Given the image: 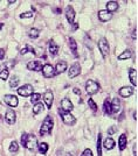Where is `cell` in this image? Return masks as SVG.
<instances>
[{"label":"cell","mask_w":138,"mask_h":156,"mask_svg":"<svg viewBox=\"0 0 138 156\" xmlns=\"http://www.w3.org/2000/svg\"><path fill=\"white\" fill-rule=\"evenodd\" d=\"M98 17H100L101 21L105 22V21H109V20L111 19L112 14L111 13H109L108 11H100V12H98Z\"/></svg>","instance_id":"15"},{"label":"cell","mask_w":138,"mask_h":156,"mask_svg":"<svg viewBox=\"0 0 138 156\" xmlns=\"http://www.w3.org/2000/svg\"><path fill=\"white\" fill-rule=\"evenodd\" d=\"M117 8H118V2L117 1H108L107 2V9L105 11H108L109 13L115 12Z\"/></svg>","instance_id":"21"},{"label":"cell","mask_w":138,"mask_h":156,"mask_svg":"<svg viewBox=\"0 0 138 156\" xmlns=\"http://www.w3.org/2000/svg\"><path fill=\"white\" fill-rule=\"evenodd\" d=\"M43 99H44V103L47 105V107L48 108H51L53 105V100H54V95H53V92L52 91H46V93L43 95Z\"/></svg>","instance_id":"14"},{"label":"cell","mask_w":138,"mask_h":156,"mask_svg":"<svg viewBox=\"0 0 138 156\" xmlns=\"http://www.w3.org/2000/svg\"><path fill=\"white\" fill-rule=\"evenodd\" d=\"M129 78H130L131 84L135 85V86H137V70L130 69L129 70Z\"/></svg>","instance_id":"19"},{"label":"cell","mask_w":138,"mask_h":156,"mask_svg":"<svg viewBox=\"0 0 138 156\" xmlns=\"http://www.w3.org/2000/svg\"><path fill=\"white\" fill-rule=\"evenodd\" d=\"M98 90H100V85L96 83L95 80H88L86 83V91L88 95H95L98 92Z\"/></svg>","instance_id":"2"},{"label":"cell","mask_w":138,"mask_h":156,"mask_svg":"<svg viewBox=\"0 0 138 156\" xmlns=\"http://www.w3.org/2000/svg\"><path fill=\"white\" fill-rule=\"evenodd\" d=\"M9 76V72L7 69H4L0 71V79H2V80H6Z\"/></svg>","instance_id":"32"},{"label":"cell","mask_w":138,"mask_h":156,"mask_svg":"<svg viewBox=\"0 0 138 156\" xmlns=\"http://www.w3.org/2000/svg\"><path fill=\"white\" fill-rule=\"evenodd\" d=\"M133 155L137 156V145H135V147H133Z\"/></svg>","instance_id":"42"},{"label":"cell","mask_w":138,"mask_h":156,"mask_svg":"<svg viewBox=\"0 0 138 156\" xmlns=\"http://www.w3.org/2000/svg\"><path fill=\"white\" fill-rule=\"evenodd\" d=\"M67 63L64 61H60L56 63V68H55V70H56V72L58 73H62V72H64L66 70H67Z\"/></svg>","instance_id":"20"},{"label":"cell","mask_w":138,"mask_h":156,"mask_svg":"<svg viewBox=\"0 0 138 156\" xmlns=\"http://www.w3.org/2000/svg\"><path fill=\"white\" fill-rule=\"evenodd\" d=\"M61 111H63V112H68L70 113V111H73V108H74V106L71 104V101L69 100L68 98H63L62 99V101H61Z\"/></svg>","instance_id":"9"},{"label":"cell","mask_w":138,"mask_h":156,"mask_svg":"<svg viewBox=\"0 0 138 156\" xmlns=\"http://www.w3.org/2000/svg\"><path fill=\"white\" fill-rule=\"evenodd\" d=\"M67 156H73V154H70V153H68V154H67Z\"/></svg>","instance_id":"48"},{"label":"cell","mask_w":138,"mask_h":156,"mask_svg":"<svg viewBox=\"0 0 138 156\" xmlns=\"http://www.w3.org/2000/svg\"><path fill=\"white\" fill-rule=\"evenodd\" d=\"M5 120L9 125H13L15 122V120H17V114H15V112L13 110H7L6 114H5Z\"/></svg>","instance_id":"11"},{"label":"cell","mask_w":138,"mask_h":156,"mask_svg":"<svg viewBox=\"0 0 138 156\" xmlns=\"http://www.w3.org/2000/svg\"><path fill=\"white\" fill-rule=\"evenodd\" d=\"M54 12L59 14V13H61V8H55V9H54Z\"/></svg>","instance_id":"45"},{"label":"cell","mask_w":138,"mask_h":156,"mask_svg":"<svg viewBox=\"0 0 138 156\" xmlns=\"http://www.w3.org/2000/svg\"><path fill=\"white\" fill-rule=\"evenodd\" d=\"M88 105L90 106V108H91L93 111H95V112L97 111V105L95 104V101H94V100H93L91 98H90V99L88 100Z\"/></svg>","instance_id":"36"},{"label":"cell","mask_w":138,"mask_h":156,"mask_svg":"<svg viewBox=\"0 0 138 156\" xmlns=\"http://www.w3.org/2000/svg\"><path fill=\"white\" fill-rule=\"evenodd\" d=\"M132 93H133V89L131 86H124L120 90V95H121L122 97H124V98H128V97H130Z\"/></svg>","instance_id":"16"},{"label":"cell","mask_w":138,"mask_h":156,"mask_svg":"<svg viewBox=\"0 0 138 156\" xmlns=\"http://www.w3.org/2000/svg\"><path fill=\"white\" fill-rule=\"evenodd\" d=\"M103 146L105 149L110 150V149H112V148L115 147V141H113V139H111V138H107V139L104 140Z\"/></svg>","instance_id":"22"},{"label":"cell","mask_w":138,"mask_h":156,"mask_svg":"<svg viewBox=\"0 0 138 156\" xmlns=\"http://www.w3.org/2000/svg\"><path fill=\"white\" fill-rule=\"evenodd\" d=\"M96 147H97V154H98V156H102V150H101V147H102V135L101 134H98Z\"/></svg>","instance_id":"28"},{"label":"cell","mask_w":138,"mask_h":156,"mask_svg":"<svg viewBox=\"0 0 138 156\" xmlns=\"http://www.w3.org/2000/svg\"><path fill=\"white\" fill-rule=\"evenodd\" d=\"M26 138H27V133H24V134H22V136H21V145H22V146H25Z\"/></svg>","instance_id":"39"},{"label":"cell","mask_w":138,"mask_h":156,"mask_svg":"<svg viewBox=\"0 0 138 156\" xmlns=\"http://www.w3.org/2000/svg\"><path fill=\"white\" fill-rule=\"evenodd\" d=\"M4 101L8 105V106H11V107H17L18 104H19L18 98L13 95H6L4 97Z\"/></svg>","instance_id":"7"},{"label":"cell","mask_w":138,"mask_h":156,"mask_svg":"<svg viewBox=\"0 0 138 156\" xmlns=\"http://www.w3.org/2000/svg\"><path fill=\"white\" fill-rule=\"evenodd\" d=\"M136 32H137V29H135V32H133V34H132V37L136 40L137 39V34H136Z\"/></svg>","instance_id":"43"},{"label":"cell","mask_w":138,"mask_h":156,"mask_svg":"<svg viewBox=\"0 0 138 156\" xmlns=\"http://www.w3.org/2000/svg\"><path fill=\"white\" fill-rule=\"evenodd\" d=\"M77 27H78V23H74V27H73V29L75 30V29H77Z\"/></svg>","instance_id":"46"},{"label":"cell","mask_w":138,"mask_h":156,"mask_svg":"<svg viewBox=\"0 0 138 156\" xmlns=\"http://www.w3.org/2000/svg\"><path fill=\"white\" fill-rule=\"evenodd\" d=\"M2 26H4V25H2V23H1V22H0V29H1V28H2Z\"/></svg>","instance_id":"47"},{"label":"cell","mask_w":138,"mask_h":156,"mask_svg":"<svg viewBox=\"0 0 138 156\" xmlns=\"http://www.w3.org/2000/svg\"><path fill=\"white\" fill-rule=\"evenodd\" d=\"M0 121H1V117H0Z\"/></svg>","instance_id":"49"},{"label":"cell","mask_w":138,"mask_h":156,"mask_svg":"<svg viewBox=\"0 0 138 156\" xmlns=\"http://www.w3.org/2000/svg\"><path fill=\"white\" fill-rule=\"evenodd\" d=\"M103 111H104V113H107V114H112L111 105H110V101H109V99L104 100V103H103Z\"/></svg>","instance_id":"25"},{"label":"cell","mask_w":138,"mask_h":156,"mask_svg":"<svg viewBox=\"0 0 138 156\" xmlns=\"http://www.w3.org/2000/svg\"><path fill=\"white\" fill-rule=\"evenodd\" d=\"M36 146H38V139H36V136L33 135V134L32 135L27 134L26 141H25V147L27 149H29V150H33Z\"/></svg>","instance_id":"4"},{"label":"cell","mask_w":138,"mask_h":156,"mask_svg":"<svg viewBox=\"0 0 138 156\" xmlns=\"http://www.w3.org/2000/svg\"><path fill=\"white\" fill-rule=\"evenodd\" d=\"M39 146V151H40V154H46L47 153V150H48V145L46 143V142H42V143H39L38 145Z\"/></svg>","instance_id":"29"},{"label":"cell","mask_w":138,"mask_h":156,"mask_svg":"<svg viewBox=\"0 0 138 156\" xmlns=\"http://www.w3.org/2000/svg\"><path fill=\"white\" fill-rule=\"evenodd\" d=\"M116 130H117V128H116V127H111V128H110V129L108 130V133H109V134H110V135H111V134H113V133H115V132H116Z\"/></svg>","instance_id":"41"},{"label":"cell","mask_w":138,"mask_h":156,"mask_svg":"<svg viewBox=\"0 0 138 156\" xmlns=\"http://www.w3.org/2000/svg\"><path fill=\"white\" fill-rule=\"evenodd\" d=\"M53 126H54V120H53V118L51 115H47L46 119L43 120L42 125H41L40 134H41L42 136H46V135L51 134V133H52V129H53Z\"/></svg>","instance_id":"1"},{"label":"cell","mask_w":138,"mask_h":156,"mask_svg":"<svg viewBox=\"0 0 138 156\" xmlns=\"http://www.w3.org/2000/svg\"><path fill=\"white\" fill-rule=\"evenodd\" d=\"M48 50H49V52L52 54L53 56H55V55H58V52H59V45L55 43L53 40H51L49 43H48Z\"/></svg>","instance_id":"17"},{"label":"cell","mask_w":138,"mask_h":156,"mask_svg":"<svg viewBox=\"0 0 138 156\" xmlns=\"http://www.w3.org/2000/svg\"><path fill=\"white\" fill-rule=\"evenodd\" d=\"M18 93L20 95H22V97H31L34 93L33 92V86L29 85V84H25V85H22V86H20L18 89Z\"/></svg>","instance_id":"3"},{"label":"cell","mask_w":138,"mask_h":156,"mask_svg":"<svg viewBox=\"0 0 138 156\" xmlns=\"http://www.w3.org/2000/svg\"><path fill=\"white\" fill-rule=\"evenodd\" d=\"M27 69L31 70V71H41L42 69V64L39 61H32L27 64Z\"/></svg>","instance_id":"12"},{"label":"cell","mask_w":138,"mask_h":156,"mask_svg":"<svg viewBox=\"0 0 138 156\" xmlns=\"http://www.w3.org/2000/svg\"><path fill=\"white\" fill-rule=\"evenodd\" d=\"M81 156H93V151H91V149H84V151L82 153V155Z\"/></svg>","instance_id":"38"},{"label":"cell","mask_w":138,"mask_h":156,"mask_svg":"<svg viewBox=\"0 0 138 156\" xmlns=\"http://www.w3.org/2000/svg\"><path fill=\"white\" fill-rule=\"evenodd\" d=\"M66 17L69 21V23H74V19H75V11L71 6H67L66 7Z\"/></svg>","instance_id":"13"},{"label":"cell","mask_w":138,"mask_h":156,"mask_svg":"<svg viewBox=\"0 0 138 156\" xmlns=\"http://www.w3.org/2000/svg\"><path fill=\"white\" fill-rule=\"evenodd\" d=\"M18 85H19V78H18V76H13L9 80V86L17 87Z\"/></svg>","instance_id":"31"},{"label":"cell","mask_w":138,"mask_h":156,"mask_svg":"<svg viewBox=\"0 0 138 156\" xmlns=\"http://www.w3.org/2000/svg\"><path fill=\"white\" fill-rule=\"evenodd\" d=\"M60 114H61V118H62V120H63V122H64L66 125H68V126H73V125L76 122L75 117H74V115H71L70 113L60 111Z\"/></svg>","instance_id":"5"},{"label":"cell","mask_w":138,"mask_h":156,"mask_svg":"<svg viewBox=\"0 0 138 156\" xmlns=\"http://www.w3.org/2000/svg\"><path fill=\"white\" fill-rule=\"evenodd\" d=\"M18 149H19V145H18V142L13 141V142L11 143V146H9V151H11V153H17Z\"/></svg>","instance_id":"34"},{"label":"cell","mask_w":138,"mask_h":156,"mask_svg":"<svg viewBox=\"0 0 138 156\" xmlns=\"http://www.w3.org/2000/svg\"><path fill=\"white\" fill-rule=\"evenodd\" d=\"M41 71H42L43 76L46 78H51L55 76V70H54V68H53L51 64H44L42 67V69H41Z\"/></svg>","instance_id":"6"},{"label":"cell","mask_w":138,"mask_h":156,"mask_svg":"<svg viewBox=\"0 0 138 156\" xmlns=\"http://www.w3.org/2000/svg\"><path fill=\"white\" fill-rule=\"evenodd\" d=\"M43 104L42 103H36L34 105V107H33V113L34 114H39V113H41L43 111Z\"/></svg>","instance_id":"26"},{"label":"cell","mask_w":138,"mask_h":156,"mask_svg":"<svg viewBox=\"0 0 138 156\" xmlns=\"http://www.w3.org/2000/svg\"><path fill=\"white\" fill-rule=\"evenodd\" d=\"M4 57H5V50L0 48V60H4Z\"/></svg>","instance_id":"40"},{"label":"cell","mask_w":138,"mask_h":156,"mask_svg":"<svg viewBox=\"0 0 138 156\" xmlns=\"http://www.w3.org/2000/svg\"><path fill=\"white\" fill-rule=\"evenodd\" d=\"M73 91H74V93H76V95H80V93H81V91H80V90H77V89H74Z\"/></svg>","instance_id":"44"},{"label":"cell","mask_w":138,"mask_h":156,"mask_svg":"<svg viewBox=\"0 0 138 156\" xmlns=\"http://www.w3.org/2000/svg\"><path fill=\"white\" fill-rule=\"evenodd\" d=\"M40 34V30L39 29H36V28H32V29H29V32H28V35L31 36V37H33V39H36L38 36Z\"/></svg>","instance_id":"30"},{"label":"cell","mask_w":138,"mask_h":156,"mask_svg":"<svg viewBox=\"0 0 138 156\" xmlns=\"http://www.w3.org/2000/svg\"><path fill=\"white\" fill-rule=\"evenodd\" d=\"M33 17V12H25L22 14H20V17L21 19H25V17Z\"/></svg>","instance_id":"37"},{"label":"cell","mask_w":138,"mask_h":156,"mask_svg":"<svg viewBox=\"0 0 138 156\" xmlns=\"http://www.w3.org/2000/svg\"><path fill=\"white\" fill-rule=\"evenodd\" d=\"M131 56H132V51L128 49V50H125V51L122 52L121 55L118 56V58H120V60H128V58H130Z\"/></svg>","instance_id":"27"},{"label":"cell","mask_w":138,"mask_h":156,"mask_svg":"<svg viewBox=\"0 0 138 156\" xmlns=\"http://www.w3.org/2000/svg\"><path fill=\"white\" fill-rule=\"evenodd\" d=\"M98 48L102 52L103 57H107V55L109 54V44H108V41L105 39H101L100 42H98Z\"/></svg>","instance_id":"8"},{"label":"cell","mask_w":138,"mask_h":156,"mask_svg":"<svg viewBox=\"0 0 138 156\" xmlns=\"http://www.w3.org/2000/svg\"><path fill=\"white\" fill-rule=\"evenodd\" d=\"M110 105H111L112 113L120 112V110H121V101H120L118 98H113V100H112V103H110Z\"/></svg>","instance_id":"18"},{"label":"cell","mask_w":138,"mask_h":156,"mask_svg":"<svg viewBox=\"0 0 138 156\" xmlns=\"http://www.w3.org/2000/svg\"><path fill=\"white\" fill-rule=\"evenodd\" d=\"M68 42H69V47H70V49H71L73 54H74V55H76V51H77V44H76V41H75L73 37H69Z\"/></svg>","instance_id":"24"},{"label":"cell","mask_w":138,"mask_h":156,"mask_svg":"<svg viewBox=\"0 0 138 156\" xmlns=\"http://www.w3.org/2000/svg\"><path fill=\"white\" fill-rule=\"evenodd\" d=\"M41 99V95H39V93H33V95H31V101L33 103V104H36V103H39V100Z\"/></svg>","instance_id":"33"},{"label":"cell","mask_w":138,"mask_h":156,"mask_svg":"<svg viewBox=\"0 0 138 156\" xmlns=\"http://www.w3.org/2000/svg\"><path fill=\"white\" fill-rule=\"evenodd\" d=\"M80 73H81V67H80L78 63L73 64V65L69 68V73H68L69 78H75L76 76H78Z\"/></svg>","instance_id":"10"},{"label":"cell","mask_w":138,"mask_h":156,"mask_svg":"<svg viewBox=\"0 0 138 156\" xmlns=\"http://www.w3.org/2000/svg\"><path fill=\"white\" fill-rule=\"evenodd\" d=\"M126 135L125 134H122L120 136V140H118V145H120V149L121 150H124L125 147H126Z\"/></svg>","instance_id":"23"},{"label":"cell","mask_w":138,"mask_h":156,"mask_svg":"<svg viewBox=\"0 0 138 156\" xmlns=\"http://www.w3.org/2000/svg\"><path fill=\"white\" fill-rule=\"evenodd\" d=\"M26 52H33V54H35V51H34V49L31 47V45H26L24 49H21V51H20V54L21 55H25Z\"/></svg>","instance_id":"35"}]
</instances>
